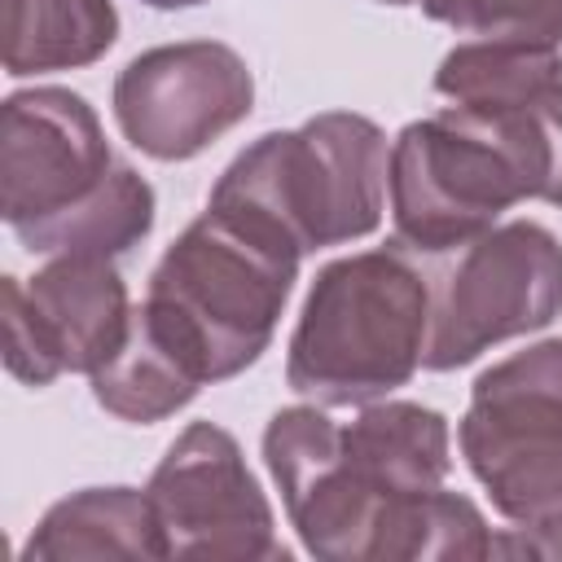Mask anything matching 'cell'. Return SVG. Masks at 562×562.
Segmentation results:
<instances>
[{"label": "cell", "mask_w": 562, "mask_h": 562, "mask_svg": "<svg viewBox=\"0 0 562 562\" xmlns=\"http://www.w3.org/2000/svg\"><path fill=\"white\" fill-rule=\"evenodd\" d=\"M149 228H154V189H149V180L136 167L114 162V171L105 176V184L97 193H88L70 211L53 215L48 224L18 233V241L31 255L119 259L132 246H140L149 237Z\"/></svg>", "instance_id": "obj_15"}, {"label": "cell", "mask_w": 562, "mask_h": 562, "mask_svg": "<svg viewBox=\"0 0 562 562\" xmlns=\"http://www.w3.org/2000/svg\"><path fill=\"white\" fill-rule=\"evenodd\" d=\"M378 4L422 9L430 22H443L479 40L562 44V0H378Z\"/></svg>", "instance_id": "obj_17"}, {"label": "cell", "mask_w": 562, "mask_h": 562, "mask_svg": "<svg viewBox=\"0 0 562 562\" xmlns=\"http://www.w3.org/2000/svg\"><path fill=\"white\" fill-rule=\"evenodd\" d=\"M149 501L167 558L285 562L272 505L250 474L241 443L215 422H189L149 474Z\"/></svg>", "instance_id": "obj_9"}, {"label": "cell", "mask_w": 562, "mask_h": 562, "mask_svg": "<svg viewBox=\"0 0 562 562\" xmlns=\"http://www.w3.org/2000/svg\"><path fill=\"white\" fill-rule=\"evenodd\" d=\"M140 4H149V9H193L202 0H140Z\"/></svg>", "instance_id": "obj_20"}, {"label": "cell", "mask_w": 562, "mask_h": 562, "mask_svg": "<svg viewBox=\"0 0 562 562\" xmlns=\"http://www.w3.org/2000/svg\"><path fill=\"white\" fill-rule=\"evenodd\" d=\"M114 40V0H4V70L13 79L88 66Z\"/></svg>", "instance_id": "obj_14"}, {"label": "cell", "mask_w": 562, "mask_h": 562, "mask_svg": "<svg viewBox=\"0 0 562 562\" xmlns=\"http://www.w3.org/2000/svg\"><path fill=\"white\" fill-rule=\"evenodd\" d=\"M470 474L514 527L562 509V338L483 369L457 426Z\"/></svg>", "instance_id": "obj_7"}, {"label": "cell", "mask_w": 562, "mask_h": 562, "mask_svg": "<svg viewBox=\"0 0 562 562\" xmlns=\"http://www.w3.org/2000/svg\"><path fill=\"white\" fill-rule=\"evenodd\" d=\"M430 259L426 369L435 373L461 369L487 347L562 316V241L536 220L492 224Z\"/></svg>", "instance_id": "obj_6"}, {"label": "cell", "mask_w": 562, "mask_h": 562, "mask_svg": "<svg viewBox=\"0 0 562 562\" xmlns=\"http://www.w3.org/2000/svg\"><path fill=\"white\" fill-rule=\"evenodd\" d=\"M522 105L540 145V202L562 206V79L536 88Z\"/></svg>", "instance_id": "obj_18"}, {"label": "cell", "mask_w": 562, "mask_h": 562, "mask_svg": "<svg viewBox=\"0 0 562 562\" xmlns=\"http://www.w3.org/2000/svg\"><path fill=\"white\" fill-rule=\"evenodd\" d=\"M303 255L277 233L206 206L154 263L149 290L176 307L206 347L211 378H237L250 369L285 312Z\"/></svg>", "instance_id": "obj_5"}, {"label": "cell", "mask_w": 562, "mask_h": 562, "mask_svg": "<svg viewBox=\"0 0 562 562\" xmlns=\"http://www.w3.org/2000/svg\"><path fill=\"white\" fill-rule=\"evenodd\" d=\"M430 277L400 241L325 263L285 351V382L312 404L360 408L426 364Z\"/></svg>", "instance_id": "obj_2"}, {"label": "cell", "mask_w": 562, "mask_h": 562, "mask_svg": "<svg viewBox=\"0 0 562 562\" xmlns=\"http://www.w3.org/2000/svg\"><path fill=\"white\" fill-rule=\"evenodd\" d=\"M386 167L391 145L373 119L325 110L246 145L220 171L206 206L233 211L312 255L369 237L382 224Z\"/></svg>", "instance_id": "obj_3"}, {"label": "cell", "mask_w": 562, "mask_h": 562, "mask_svg": "<svg viewBox=\"0 0 562 562\" xmlns=\"http://www.w3.org/2000/svg\"><path fill=\"white\" fill-rule=\"evenodd\" d=\"M114 154L97 110L70 88H22L0 105V215L18 233L48 224L105 184Z\"/></svg>", "instance_id": "obj_11"}, {"label": "cell", "mask_w": 562, "mask_h": 562, "mask_svg": "<svg viewBox=\"0 0 562 562\" xmlns=\"http://www.w3.org/2000/svg\"><path fill=\"white\" fill-rule=\"evenodd\" d=\"M66 558H167L149 492L83 487L48 505V514L22 544V562Z\"/></svg>", "instance_id": "obj_13"}, {"label": "cell", "mask_w": 562, "mask_h": 562, "mask_svg": "<svg viewBox=\"0 0 562 562\" xmlns=\"http://www.w3.org/2000/svg\"><path fill=\"white\" fill-rule=\"evenodd\" d=\"M263 461L312 558H492L496 536L479 505L443 487L452 435L439 408L369 400L334 422L325 404H290L263 426Z\"/></svg>", "instance_id": "obj_1"}, {"label": "cell", "mask_w": 562, "mask_h": 562, "mask_svg": "<svg viewBox=\"0 0 562 562\" xmlns=\"http://www.w3.org/2000/svg\"><path fill=\"white\" fill-rule=\"evenodd\" d=\"M496 553H527V558H562V509L549 514L544 522L536 527H509V536L492 544V558Z\"/></svg>", "instance_id": "obj_19"}, {"label": "cell", "mask_w": 562, "mask_h": 562, "mask_svg": "<svg viewBox=\"0 0 562 562\" xmlns=\"http://www.w3.org/2000/svg\"><path fill=\"white\" fill-rule=\"evenodd\" d=\"M395 241L413 255H443L540 198V162L522 105H443L391 140L386 167Z\"/></svg>", "instance_id": "obj_4"}, {"label": "cell", "mask_w": 562, "mask_h": 562, "mask_svg": "<svg viewBox=\"0 0 562 562\" xmlns=\"http://www.w3.org/2000/svg\"><path fill=\"white\" fill-rule=\"evenodd\" d=\"M4 369L22 386H48L61 373L105 369L132 329V299L114 259L48 255V263L22 281H0Z\"/></svg>", "instance_id": "obj_8"}, {"label": "cell", "mask_w": 562, "mask_h": 562, "mask_svg": "<svg viewBox=\"0 0 562 562\" xmlns=\"http://www.w3.org/2000/svg\"><path fill=\"white\" fill-rule=\"evenodd\" d=\"M562 79V48L558 44H527V40H470L443 53L435 70V92L452 105L496 110L518 105L536 88Z\"/></svg>", "instance_id": "obj_16"}, {"label": "cell", "mask_w": 562, "mask_h": 562, "mask_svg": "<svg viewBox=\"0 0 562 562\" xmlns=\"http://www.w3.org/2000/svg\"><path fill=\"white\" fill-rule=\"evenodd\" d=\"M110 105L140 154L184 162L255 110V75L224 40L158 44L119 70Z\"/></svg>", "instance_id": "obj_10"}, {"label": "cell", "mask_w": 562, "mask_h": 562, "mask_svg": "<svg viewBox=\"0 0 562 562\" xmlns=\"http://www.w3.org/2000/svg\"><path fill=\"white\" fill-rule=\"evenodd\" d=\"M88 382H92V400L105 413H114L119 422L149 426L180 413L215 378L193 325L162 299L145 294V303L132 307L127 342Z\"/></svg>", "instance_id": "obj_12"}]
</instances>
